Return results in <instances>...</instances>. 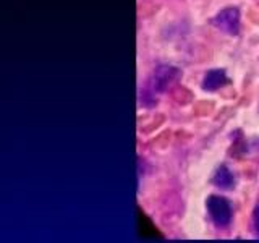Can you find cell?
I'll use <instances>...</instances> for the list:
<instances>
[{
    "label": "cell",
    "mask_w": 259,
    "mask_h": 243,
    "mask_svg": "<svg viewBox=\"0 0 259 243\" xmlns=\"http://www.w3.org/2000/svg\"><path fill=\"white\" fill-rule=\"evenodd\" d=\"M182 70L174 67V65H159V67L154 70L152 75V89L157 93H165L167 89L175 85L178 79L182 78Z\"/></svg>",
    "instance_id": "2"
},
{
    "label": "cell",
    "mask_w": 259,
    "mask_h": 243,
    "mask_svg": "<svg viewBox=\"0 0 259 243\" xmlns=\"http://www.w3.org/2000/svg\"><path fill=\"white\" fill-rule=\"evenodd\" d=\"M230 83V78L227 76L225 70L222 68H214V70H209L204 78H202V89L207 93H214L217 89H221L224 86H227Z\"/></svg>",
    "instance_id": "4"
},
{
    "label": "cell",
    "mask_w": 259,
    "mask_h": 243,
    "mask_svg": "<svg viewBox=\"0 0 259 243\" xmlns=\"http://www.w3.org/2000/svg\"><path fill=\"white\" fill-rule=\"evenodd\" d=\"M206 208H207L210 219H212V222L217 227H222V229L229 227V224L232 222V216H233L232 205L229 199L224 196H219V194H210L206 199Z\"/></svg>",
    "instance_id": "1"
},
{
    "label": "cell",
    "mask_w": 259,
    "mask_h": 243,
    "mask_svg": "<svg viewBox=\"0 0 259 243\" xmlns=\"http://www.w3.org/2000/svg\"><path fill=\"white\" fill-rule=\"evenodd\" d=\"M210 23L214 26L225 32V34H230V36H237L240 32V12L238 8L235 7H229V8H224V10L219 12Z\"/></svg>",
    "instance_id": "3"
},
{
    "label": "cell",
    "mask_w": 259,
    "mask_h": 243,
    "mask_svg": "<svg viewBox=\"0 0 259 243\" xmlns=\"http://www.w3.org/2000/svg\"><path fill=\"white\" fill-rule=\"evenodd\" d=\"M212 183L221 190H233L235 188V177L232 170L227 166H221L212 177Z\"/></svg>",
    "instance_id": "5"
},
{
    "label": "cell",
    "mask_w": 259,
    "mask_h": 243,
    "mask_svg": "<svg viewBox=\"0 0 259 243\" xmlns=\"http://www.w3.org/2000/svg\"><path fill=\"white\" fill-rule=\"evenodd\" d=\"M253 222H254V230L259 237V206L254 208V213H253Z\"/></svg>",
    "instance_id": "6"
}]
</instances>
